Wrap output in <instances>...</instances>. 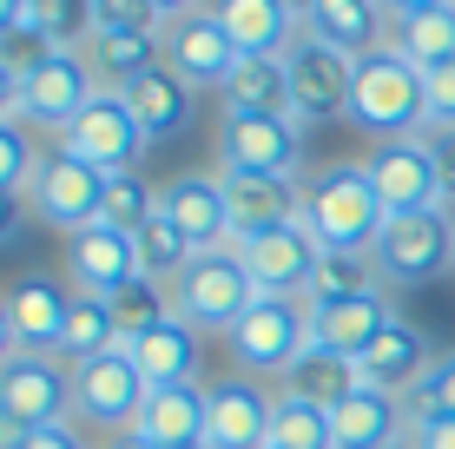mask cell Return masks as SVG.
Returning a JSON list of instances; mask_svg holds the SVG:
<instances>
[{
    "instance_id": "obj_1",
    "label": "cell",
    "mask_w": 455,
    "mask_h": 449,
    "mask_svg": "<svg viewBox=\"0 0 455 449\" xmlns=\"http://www.w3.org/2000/svg\"><path fill=\"white\" fill-rule=\"evenodd\" d=\"M304 225H310V238H317L323 252L370 258L376 238H383V225H389V212H383V198L370 192L363 165H323V172L304 179Z\"/></svg>"
},
{
    "instance_id": "obj_2",
    "label": "cell",
    "mask_w": 455,
    "mask_h": 449,
    "mask_svg": "<svg viewBox=\"0 0 455 449\" xmlns=\"http://www.w3.org/2000/svg\"><path fill=\"white\" fill-rule=\"evenodd\" d=\"M350 119L376 146H383V139H416L429 126V73L410 67L396 46L363 53L356 60V86H350Z\"/></svg>"
},
{
    "instance_id": "obj_3",
    "label": "cell",
    "mask_w": 455,
    "mask_h": 449,
    "mask_svg": "<svg viewBox=\"0 0 455 449\" xmlns=\"http://www.w3.org/2000/svg\"><path fill=\"white\" fill-rule=\"evenodd\" d=\"M449 258H455V219H449V205H435V212H403V219H389L383 238H376V252H370V265H376L383 285L416 291V285H429L435 271H449Z\"/></svg>"
},
{
    "instance_id": "obj_4",
    "label": "cell",
    "mask_w": 455,
    "mask_h": 449,
    "mask_svg": "<svg viewBox=\"0 0 455 449\" xmlns=\"http://www.w3.org/2000/svg\"><path fill=\"white\" fill-rule=\"evenodd\" d=\"M231 357L258 377H277V370H297L310 350V304H291V298H258L251 311L225 331Z\"/></svg>"
},
{
    "instance_id": "obj_5",
    "label": "cell",
    "mask_w": 455,
    "mask_h": 449,
    "mask_svg": "<svg viewBox=\"0 0 455 449\" xmlns=\"http://www.w3.org/2000/svg\"><path fill=\"white\" fill-rule=\"evenodd\" d=\"M258 298H264V291H258V277L244 271L238 252H205V258H192L185 277L172 285L179 317H185V324H218V331H231V324H238Z\"/></svg>"
},
{
    "instance_id": "obj_6",
    "label": "cell",
    "mask_w": 455,
    "mask_h": 449,
    "mask_svg": "<svg viewBox=\"0 0 455 449\" xmlns=\"http://www.w3.org/2000/svg\"><path fill=\"white\" fill-rule=\"evenodd\" d=\"M60 152H73L80 165L92 172H139V152H146V126L132 119V106H125V92H92V106L80 119H73L67 132H60Z\"/></svg>"
},
{
    "instance_id": "obj_7",
    "label": "cell",
    "mask_w": 455,
    "mask_h": 449,
    "mask_svg": "<svg viewBox=\"0 0 455 449\" xmlns=\"http://www.w3.org/2000/svg\"><path fill=\"white\" fill-rule=\"evenodd\" d=\"M363 179H370V192L383 198L389 219H403V212H435L449 198L443 165H435V152L422 146V139H383V146H370Z\"/></svg>"
},
{
    "instance_id": "obj_8",
    "label": "cell",
    "mask_w": 455,
    "mask_h": 449,
    "mask_svg": "<svg viewBox=\"0 0 455 449\" xmlns=\"http://www.w3.org/2000/svg\"><path fill=\"white\" fill-rule=\"evenodd\" d=\"M0 416L20 429H53L73 416V370H60V357L40 350H13L0 364Z\"/></svg>"
},
{
    "instance_id": "obj_9",
    "label": "cell",
    "mask_w": 455,
    "mask_h": 449,
    "mask_svg": "<svg viewBox=\"0 0 455 449\" xmlns=\"http://www.w3.org/2000/svg\"><path fill=\"white\" fill-rule=\"evenodd\" d=\"M159 60L192 92H225L244 53H238V40L218 27V13H185V20H165L159 27Z\"/></svg>"
},
{
    "instance_id": "obj_10",
    "label": "cell",
    "mask_w": 455,
    "mask_h": 449,
    "mask_svg": "<svg viewBox=\"0 0 455 449\" xmlns=\"http://www.w3.org/2000/svg\"><path fill=\"white\" fill-rule=\"evenodd\" d=\"M291 67V126H317V119H350V86H356V60L337 53L323 40H304L284 53Z\"/></svg>"
},
{
    "instance_id": "obj_11",
    "label": "cell",
    "mask_w": 455,
    "mask_h": 449,
    "mask_svg": "<svg viewBox=\"0 0 455 449\" xmlns=\"http://www.w3.org/2000/svg\"><path fill=\"white\" fill-rule=\"evenodd\" d=\"M297 139L277 113H225L218 119V172H258V179H297Z\"/></svg>"
},
{
    "instance_id": "obj_12",
    "label": "cell",
    "mask_w": 455,
    "mask_h": 449,
    "mask_svg": "<svg viewBox=\"0 0 455 449\" xmlns=\"http://www.w3.org/2000/svg\"><path fill=\"white\" fill-rule=\"evenodd\" d=\"M152 383L139 377L132 350H106L92 364H73V410L86 423H106V429H139V410H146Z\"/></svg>"
},
{
    "instance_id": "obj_13",
    "label": "cell",
    "mask_w": 455,
    "mask_h": 449,
    "mask_svg": "<svg viewBox=\"0 0 455 449\" xmlns=\"http://www.w3.org/2000/svg\"><path fill=\"white\" fill-rule=\"evenodd\" d=\"M27 198H34V212L46 225H60L67 238H80V231L100 225V212H106V172L80 165L73 152H53V159H40Z\"/></svg>"
},
{
    "instance_id": "obj_14",
    "label": "cell",
    "mask_w": 455,
    "mask_h": 449,
    "mask_svg": "<svg viewBox=\"0 0 455 449\" xmlns=\"http://www.w3.org/2000/svg\"><path fill=\"white\" fill-rule=\"evenodd\" d=\"M92 67L80 53H46L34 73L20 80V119H34V126H53V132H67L73 119L92 106Z\"/></svg>"
},
{
    "instance_id": "obj_15",
    "label": "cell",
    "mask_w": 455,
    "mask_h": 449,
    "mask_svg": "<svg viewBox=\"0 0 455 449\" xmlns=\"http://www.w3.org/2000/svg\"><path fill=\"white\" fill-rule=\"evenodd\" d=\"M159 212L185 231V245L198 258L231 252V205H225V179L218 172H179L172 185H159Z\"/></svg>"
},
{
    "instance_id": "obj_16",
    "label": "cell",
    "mask_w": 455,
    "mask_h": 449,
    "mask_svg": "<svg viewBox=\"0 0 455 449\" xmlns=\"http://www.w3.org/2000/svg\"><path fill=\"white\" fill-rule=\"evenodd\" d=\"M238 258H244V271L258 277L264 298H291V291H310V277L323 265V245L310 238L304 219H291V225L264 231V238H251Z\"/></svg>"
},
{
    "instance_id": "obj_17",
    "label": "cell",
    "mask_w": 455,
    "mask_h": 449,
    "mask_svg": "<svg viewBox=\"0 0 455 449\" xmlns=\"http://www.w3.org/2000/svg\"><path fill=\"white\" fill-rule=\"evenodd\" d=\"M218 179H225V205H231V252L304 219V179H258V172H218Z\"/></svg>"
},
{
    "instance_id": "obj_18",
    "label": "cell",
    "mask_w": 455,
    "mask_h": 449,
    "mask_svg": "<svg viewBox=\"0 0 455 449\" xmlns=\"http://www.w3.org/2000/svg\"><path fill=\"white\" fill-rule=\"evenodd\" d=\"M396 317L383 291H363V298H331V304H310V350H331V357L356 364L363 350L383 337V324Z\"/></svg>"
},
{
    "instance_id": "obj_19",
    "label": "cell",
    "mask_w": 455,
    "mask_h": 449,
    "mask_svg": "<svg viewBox=\"0 0 455 449\" xmlns=\"http://www.w3.org/2000/svg\"><path fill=\"white\" fill-rule=\"evenodd\" d=\"M67 271H73V285H80V298H119L139 277V252H132L125 231L86 225L80 238H67Z\"/></svg>"
},
{
    "instance_id": "obj_20",
    "label": "cell",
    "mask_w": 455,
    "mask_h": 449,
    "mask_svg": "<svg viewBox=\"0 0 455 449\" xmlns=\"http://www.w3.org/2000/svg\"><path fill=\"white\" fill-rule=\"evenodd\" d=\"M429 364H435V350L422 344V331H416V324H403V317H389L383 337L356 357V377H363L370 390H383V397H410L416 383L429 377Z\"/></svg>"
},
{
    "instance_id": "obj_21",
    "label": "cell",
    "mask_w": 455,
    "mask_h": 449,
    "mask_svg": "<svg viewBox=\"0 0 455 449\" xmlns=\"http://www.w3.org/2000/svg\"><path fill=\"white\" fill-rule=\"evenodd\" d=\"M410 443V410L403 397H383V390H350L343 404L331 410V449H396Z\"/></svg>"
},
{
    "instance_id": "obj_22",
    "label": "cell",
    "mask_w": 455,
    "mask_h": 449,
    "mask_svg": "<svg viewBox=\"0 0 455 449\" xmlns=\"http://www.w3.org/2000/svg\"><path fill=\"white\" fill-rule=\"evenodd\" d=\"M212 13L238 40V53H251V60H284L297 46V34H304V20H297L284 0H218Z\"/></svg>"
},
{
    "instance_id": "obj_23",
    "label": "cell",
    "mask_w": 455,
    "mask_h": 449,
    "mask_svg": "<svg viewBox=\"0 0 455 449\" xmlns=\"http://www.w3.org/2000/svg\"><path fill=\"white\" fill-rule=\"evenodd\" d=\"M205 416H212V390L205 383H165V390L146 397V410H139V437H152L159 449H192L205 443Z\"/></svg>"
},
{
    "instance_id": "obj_24",
    "label": "cell",
    "mask_w": 455,
    "mask_h": 449,
    "mask_svg": "<svg viewBox=\"0 0 455 449\" xmlns=\"http://www.w3.org/2000/svg\"><path fill=\"white\" fill-rule=\"evenodd\" d=\"M271 404L258 383H218L212 416H205V443L212 449H264L271 443Z\"/></svg>"
},
{
    "instance_id": "obj_25",
    "label": "cell",
    "mask_w": 455,
    "mask_h": 449,
    "mask_svg": "<svg viewBox=\"0 0 455 449\" xmlns=\"http://www.w3.org/2000/svg\"><path fill=\"white\" fill-rule=\"evenodd\" d=\"M383 27H389L383 0H317V7L304 13V40H323V46H337V53H350V60L389 46Z\"/></svg>"
},
{
    "instance_id": "obj_26",
    "label": "cell",
    "mask_w": 455,
    "mask_h": 449,
    "mask_svg": "<svg viewBox=\"0 0 455 449\" xmlns=\"http://www.w3.org/2000/svg\"><path fill=\"white\" fill-rule=\"evenodd\" d=\"M13 331H20V350H40V357H60L67 350V324H73V298L46 277H27L20 291L7 298Z\"/></svg>"
},
{
    "instance_id": "obj_27",
    "label": "cell",
    "mask_w": 455,
    "mask_h": 449,
    "mask_svg": "<svg viewBox=\"0 0 455 449\" xmlns=\"http://www.w3.org/2000/svg\"><path fill=\"white\" fill-rule=\"evenodd\" d=\"M125 350H132L139 377H146L152 390L198 377V337H192V324H185V317H165V324H152V331L125 337Z\"/></svg>"
},
{
    "instance_id": "obj_28",
    "label": "cell",
    "mask_w": 455,
    "mask_h": 449,
    "mask_svg": "<svg viewBox=\"0 0 455 449\" xmlns=\"http://www.w3.org/2000/svg\"><path fill=\"white\" fill-rule=\"evenodd\" d=\"M125 106H132V119L146 126V139H165V132H179L185 119H192V86L159 60L152 73H139V80L125 86Z\"/></svg>"
},
{
    "instance_id": "obj_29",
    "label": "cell",
    "mask_w": 455,
    "mask_h": 449,
    "mask_svg": "<svg viewBox=\"0 0 455 449\" xmlns=\"http://www.w3.org/2000/svg\"><path fill=\"white\" fill-rule=\"evenodd\" d=\"M80 60L106 80V92H125L139 73L159 67V40H152V34H113V27H100V34L80 46Z\"/></svg>"
},
{
    "instance_id": "obj_30",
    "label": "cell",
    "mask_w": 455,
    "mask_h": 449,
    "mask_svg": "<svg viewBox=\"0 0 455 449\" xmlns=\"http://www.w3.org/2000/svg\"><path fill=\"white\" fill-rule=\"evenodd\" d=\"M225 113H291V67L284 60H238V73H231L225 86Z\"/></svg>"
},
{
    "instance_id": "obj_31",
    "label": "cell",
    "mask_w": 455,
    "mask_h": 449,
    "mask_svg": "<svg viewBox=\"0 0 455 449\" xmlns=\"http://www.w3.org/2000/svg\"><path fill=\"white\" fill-rule=\"evenodd\" d=\"M389 46H396L410 67H422V73L449 67V60H455V0H449V7L416 13V20H403V27H389Z\"/></svg>"
},
{
    "instance_id": "obj_32",
    "label": "cell",
    "mask_w": 455,
    "mask_h": 449,
    "mask_svg": "<svg viewBox=\"0 0 455 449\" xmlns=\"http://www.w3.org/2000/svg\"><path fill=\"white\" fill-rule=\"evenodd\" d=\"M132 252H139V277H152V285H179L185 265H192V245H185V231L165 219V212H152L146 225L132 231Z\"/></svg>"
},
{
    "instance_id": "obj_33",
    "label": "cell",
    "mask_w": 455,
    "mask_h": 449,
    "mask_svg": "<svg viewBox=\"0 0 455 449\" xmlns=\"http://www.w3.org/2000/svg\"><path fill=\"white\" fill-rule=\"evenodd\" d=\"M271 449H331V410L284 390L271 404Z\"/></svg>"
},
{
    "instance_id": "obj_34",
    "label": "cell",
    "mask_w": 455,
    "mask_h": 449,
    "mask_svg": "<svg viewBox=\"0 0 455 449\" xmlns=\"http://www.w3.org/2000/svg\"><path fill=\"white\" fill-rule=\"evenodd\" d=\"M119 344H125V331H119L113 304L106 298H73V324H67V350H60V357L92 364V357H106V350H119Z\"/></svg>"
},
{
    "instance_id": "obj_35",
    "label": "cell",
    "mask_w": 455,
    "mask_h": 449,
    "mask_svg": "<svg viewBox=\"0 0 455 449\" xmlns=\"http://www.w3.org/2000/svg\"><path fill=\"white\" fill-rule=\"evenodd\" d=\"M291 390L310 397V404H323V410H337L350 390H363V377H356V364L331 357V350H304V364L291 370Z\"/></svg>"
},
{
    "instance_id": "obj_36",
    "label": "cell",
    "mask_w": 455,
    "mask_h": 449,
    "mask_svg": "<svg viewBox=\"0 0 455 449\" xmlns=\"http://www.w3.org/2000/svg\"><path fill=\"white\" fill-rule=\"evenodd\" d=\"M27 13H34L40 34L53 40V53H80V46L100 34V20H92V0H27Z\"/></svg>"
},
{
    "instance_id": "obj_37",
    "label": "cell",
    "mask_w": 455,
    "mask_h": 449,
    "mask_svg": "<svg viewBox=\"0 0 455 449\" xmlns=\"http://www.w3.org/2000/svg\"><path fill=\"white\" fill-rule=\"evenodd\" d=\"M152 212H159V192H152L139 172H113V179H106V212H100V225H113V231L132 238Z\"/></svg>"
},
{
    "instance_id": "obj_38",
    "label": "cell",
    "mask_w": 455,
    "mask_h": 449,
    "mask_svg": "<svg viewBox=\"0 0 455 449\" xmlns=\"http://www.w3.org/2000/svg\"><path fill=\"white\" fill-rule=\"evenodd\" d=\"M363 291H376V265H370V258H337V252H323L317 277H310V304L363 298Z\"/></svg>"
},
{
    "instance_id": "obj_39",
    "label": "cell",
    "mask_w": 455,
    "mask_h": 449,
    "mask_svg": "<svg viewBox=\"0 0 455 449\" xmlns=\"http://www.w3.org/2000/svg\"><path fill=\"white\" fill-rule=\"evenodd\" d=\"M106 304H113V317H119L125 337H139V331H152V324L179 317V311H165V285H152V277H132V285H125L119 298H106Z\"/></svg>"
},
{
    "instance_id": "obj_40",
    "label": "cell",
    "mask_w": 455,
    "mask_h": 449,
    "mask_svg": "<svg viewBox=\"0 0 455 449\" xmlns=\"http://www.w3.org/2000/svg\"><path fill=\"white\" fill-rule=\"evenodd\" d=\"M403 410L410 416H455V350H443V357L429 364V377L403 397Z\"/></svg>"
},
{
    "instance_id": "obj_41",
    "label": "cell",
    "mask_w": 455,
    "mask_h": 449,
    "mask_svg": "<svg viewBox=\"0 0 455 449\" xmlns=\"http://www.w3.org/2000/svg\"><path fill=\"white\" fill-rule=\"evenodd\" d=\"M34 172H40V159H34V146H27L20 119H0V192H27Z\"/></svg>"
},
{
    "instance_id": "obj_42",
    "label": "cell",
    "mask_w": 455,
    "mask_h": 449,
    "mask_svg": "<svg viewBox=\"0 0 455 449\" xmlns=\"http://www.w3.org/2000/svg\"><path fill=\"white\" fill-rule=\"evenodd\" d=\"M92 20L113 34H152L159 13H152V0H92Z\"/></svg>"
},
{
    "instance_id": "obj_43",
    "label": "cell",
    "mask_w": 455,
    "mask_h": 449,
    "mask_svg": "<svg viewBox=\"0 0 455 449\" xmlns=\"http://www.w3.org/2000/svg\"><path fill=\"white\" fill-rule=\"evenodd\" d=\"M429 126H455V60L429 73Z\"/></svg>"
},
{
    "instance_id": "obj_44",
    "label": "cell",
    "mask_w": 455,
    "mask_h": 449,
    "mask_svg": "<svg viewBox=\"0 0 455 449\" xmlns=\"http://www.w3.org/2000/svg\"><path fill=\"white\" fill-rule=\"evenodd\" d=\"M410 449H455V416H410Z\"/></svg>"
},
{
    "instance_id": "obj_45",
    "label": "cell",
    "mask_w": 455,
    "mask_h": 449,
    "mask_svg": "<svg viewBox=\"0 0 455 449\" xmlns=\"http://www.w3.org/2000/svg\"><path fill=\"white\" fill-rule=\"evenodd\" d=\"M416 139L435 152V165H443V185H449V198H455V126H422Z\"/></svg>"
},
{
    "instance_id": "obj_46",
    "label": "cell",
    "mask_w": 455,
    "mask_h": 449,
    "mask_svg": "<svg viewBox=\"0 0 455 449\" xmlns=\"http://www.w3.org/2000/svg\"><path fill=\"white\" fill-rule=\"evenodd\" d=\"M27 205H34L27 192H0V245H13V238H20V225H27Z\"/></svg>"
},
{
    "instance_id": "obj_47",
    "label": "cell",
    "mask_w": 455,
    "mask_h": 449,
    "mask_svg": "<svg viewBox=\"0 0 455 449\" xmlns=\"http://www.w3.org/2000/svg\"><path fill=\"white\" fill-rule=\"evenodd\" d=\"M20 449H80V437H73L67 423H53V429H27Z\"/></svg>"
},
{
    "instance_id": "obj_48",
    "label": "cell",
    "mask_w": 455,
    "mask_h": 449,
    "mask_svg": "<svg viewBox=\"0 0 455 449\" xmlns=\"http://www.w3.org/2000/svg\"><path fill=\"white\" fill-rule=\"evenodd\" d=\"M0 119H20V73L0 60Z\"/></svg>"
},
{
    "instance_id": "obj_49",
    "label": "cell",
    "mask_w": 455,
    "mask_h": 449,
    "mask_svg": "<svg viewBox=\"0 0 455 449\" xmlns=\"http://www.w3.org/2000/svg\"><path fill=\"white\" fill-rule=\"evenodd\" d=\"M429 7H449V0H383V13H389V27H403V20H416V13H429Z\"/></svg>"
},
{
    "instance_id": "obj_50",
    "label": "cell",
    "mask_w": 455,
    "mask_h": 449,
    "mask_svg": "<svg viewBox=\"0 0 455 449\" xmlns=\"http://www.w3.org/2000/svg\"><path fill=\"white\" fill-rule=\"evenodd\" d=\"M13 350H20V331H13V311H7V304H0V364H7Z\"/></svg>"
},
{
    "instance_id": "obj_51",
    "label": "cell",
    "mask_w": 455,
    "mask_h": 449,
    "mask_svg": "<svg viewBox=\"0 0 455 449\" xmlns=\"http://www.w3.org/2000/svg\"><path fill=\"white\" fill-rule=\"evenodd\" d=\"M152 13H159V27H165V20H185V13H198V0H152Z\"/></svg>"
},
{
    "instance_id": "obj_52",
    "label": "cell",
    "mask_w": 455,
    "mask_h": 449,
    "mask_svg": "<svg viewBox=\"0 0 455 449\" xmlns=\"http://www.w3.org/2000/svg\"><path fill=\"white\" fill-rule=\"evenodd\" d=\"M27 20V0H0V34H7V27H20Z\"/></svg>"
},
{
    "instance_id": "obj_53",
    "label": "cell",
    "mask_w": 455,
    "mask_h": 449,
    "mask_svg": "<svg viewBox=\"0 0 455 449\" xmlns=\"http://www.w3.org/2000/svg\"><path fill=\"white\" fill-rule=\"evenodd\" d=\"M113 449H159V443H152V437H139V429H125V437H119Z\"/></svg>"
},
{
    "instance_id": "obj_54",
    "label": "cell",
    "mask_w": 455,
    "mask_h": 449,
    "mask_svg": "<svg viewBox=\"0 0 455 449\" xmlns=\"http://www.w3.org/2000/svg\"><path fill=\"white\" fill-rule=\"evenodd\" d=\"M284 7L297 13V20H304V13H310V7H317V0H284Z\"/></svg>"
},
{
    "instance_id": "obj_55",
    "label": "cell",
    "mask_w": 455,
    "mask_h": 449,
    "mask_svg": "<svg viewBox=\"0 0 455 449\" xmlns=\"http://www.w3.org/2000/svg\"><path fill=\"white\" fill-rule=\"evenodd\" d=\"M192 449H212V443H192Z\"/></svg>"
},
{
    "instance_id": "obj_56",
    "label": "cell",
    "mask_w": 455,
    "mask_h": 449,
    "mask_svg": "<svg viewBox=\"0 0 455 449\" xmlns=\"http://www.w3.org/2000/svg\"><path fill=\"white\" fill-rule=\"evenodd\" d=\"M396 449H410V443H396Z\"/></svg>"
},
{
    "instance_id": "obj_57",
    "label": "cell",
    "mask_w": 455,
    "mask_h": 449,
    "mask_svg": "<svg viewBox=\"0 0 455 449\" xmlns=\"http://www.w3.org/2000/svg\"><path fill=\"white\" fill-rule=\"evenodd\" d=\"M264 449H271V443H264Z\"/></svg>"
}]
</instances>
